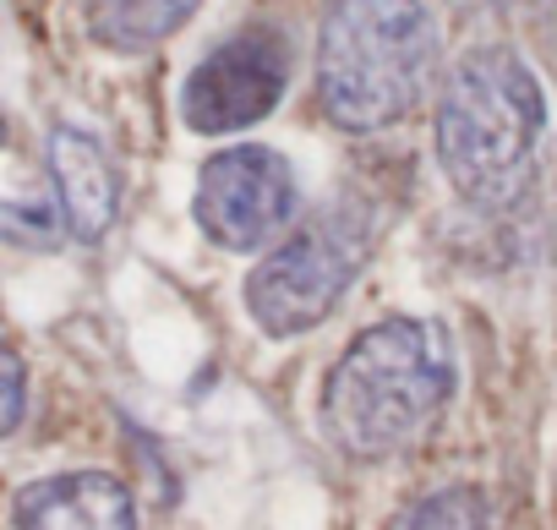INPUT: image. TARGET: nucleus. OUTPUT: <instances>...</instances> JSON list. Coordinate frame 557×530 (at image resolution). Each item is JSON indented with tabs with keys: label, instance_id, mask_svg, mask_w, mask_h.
Instances as JSON below:
<instances>
[{
	"label": "nucleus",
	"instance_id": "obj_9",
	"mask_svg": "<svg viewBox=\"0 0 557 530\" xmlns=\"http://www.w3.org/2000/svg\"><path fill=\"white\" fill-rule=\"evenodd\" d=\"M202 0H83L88 39L115 56H143L191 23Z\"/></svg>",
	"mask_w": 557,
	"mask_h": 530
},
{
	"label": "nucleus",
	"instance_id": "obj_5",
	"mask_svg": "<svg viewBox=\"0 0 557 530\" xmlns=\"http://www.w3.org/2000/svg\"><path fill=\"white\" fill-rule=\"evenodd\" d=\"M296 208H301V186H296L290 159L262 143L219 148L202 164L197 197H191L202 235L230 251H257L296 219Z\"/></svg>",
	"mask_w": 557,
	"mask_h": 530
},
{
	"label": "nucleus",
	"instance_id": "obj_4",
	"mask_svg": "<svg viewBox=\"0 0 557 530\" xmlns=\"http://www.w3.org/2000/svg\"><path fill=\"white\" fill-rule=\"evenodd\" d=\"M377 246V208L339 197L318 208L290 241H278L246 274V312L268 340H290L334 318Z\"/></svg>",
	"mask_w": 557,
	"mask_h": 530
},
{
	"label": "nucleus",
	"instance_id": "obj_7",
	"mask_svg": "<svg viewBox=\"0 0 557 530\" xmlns=\"http://www.w3.org/2000/svg\"><path fill=\"white\" fill-rule=\"evenodd\" d=\"M17 530H137V497L110 470H61L12 497Z\"/></svg>",
	"mask_w": 557,
	"mask_h": 530
},
{
	"label": "nucleus",
	"instance_id": "obj_8",
	"mask_svg": "<svg viewBox=\"0 0 557 530\" xmlns=\"http://www.w3.org/2000/svg\"><path fill=\"white\" fill-rule=\"evenodd\" d=\"M45 159H50V181L61 192L66 230L77 241H99L115 224V208H121V181H115L104 143L83 126H55L50 143H45Z\"/></svg>",
	"mask_w": 557,
	"mask_h": 530
},
{
	"label": "nucleus",
	"instance_id": "obj_11",
	"mask_svg": "<svg viewBox=\"0 0 557 530\" xmlns=\"http://www.w3.org/2000/svg\"><path fill=\"white\" fill-rule=\"evenodd\" d=\"M0 432H17L23 427V405H28V378H23V356L7 345L0 350Z\"/></svg>",
	"mask_w": 557,
	"mask_h": 530
},
{
	"label": "nucleus",
	"instance_id": "obj_1",
	"mask_svg": "<svg viewBox=\"0 0 557 530\" xmlns=\"http://www.w3.org/2000/svg\"><path fill=\"white\" fill-rule=\"evenodd\" d=\"M459 389V356L437 318H388L329 367L318 421L350 459H388L426 437Z\"/></svg>",
	"mask_w": 557,
	"mask_h": 530
},
{
	"label": "nucleus",
	"instance_id": "obj_10",
	"mask_svg": "<svg viewBox=\"0 0 557 530\" xmlns=\"http://www.w3.org/2000/svg\"><path fill=\"white\" fill-rule=\"evenodd\" d=\"M394 530H492V514H486L481 486H443L421 497L416 508H405Z\"/></svg>",
	"mask_w": 557,
	"mask_h": 530
},
{
	"label": "nucleus",
	"instance_id": "obj_2",
	"mask_svg": "<svg viewBox=\"0 0 557 530\" xmlns=\"http://www.w3.org/2000/svg\"><path fill=\"white\" fill-rule=\"evenodd\" d=\"M546 137V94L530 61L508 45H475L437 88L432 153L448 186L492 213L508 208L535 170Z\"/></svg>",
	"mask_w": 557,
	"mask_h": 530
},
{
	"label": "nucleus",
	"instance_id": "obj_6",
	"mask_svg": "<svg viewBox=\"0 0 557 530\" xmlns=\"http://www.w3.org/2000/svg\"><path fill=\"white\" fill-rule=\"evenodd\" d=\"M285 88H290L285 34L278 28H240L191 66V77L181 88V121L202 137L246 132L262 115H273Z\"/></svg>",
	"mask_w": 557,
	"mask_h": 530
},
{
	"label": "nucleus",
	"instance_id": "obj_3",
	"mask_svg": "<svg viewBox=\"0 0 557 530\" xmlns=\"http://www.w3.org/2000/svg\"><path fill=\"white\" fill-rule=\"evenodd\" d=\"M437 17L426 0H334L318 28V104L350 132L399 126L437 77Z\"/></svg>",
	"mask_w": 557,
	"mask_h": 530
}]
</instances>
